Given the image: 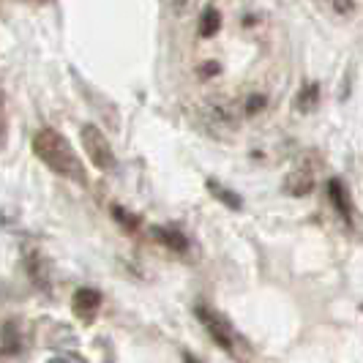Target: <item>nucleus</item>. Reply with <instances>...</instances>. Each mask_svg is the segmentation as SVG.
<instances>
[{
	"label": "nucleus",
	"mask_w": 363,
	"mask_h": 363,
	"mask_svg": "<svg viewBox=\"0 0 363 363\" xmlns=\"http://www.w3.org/2000/svg\"><path fill=\"white\" fill-rule=\"evenodd\" d=\"M30 147L36 153V159L47 169H52L55 175L77 183V186H88V169L79 159V153L74 145L55 128H38L30 140Z\"/></svg>",
	"instance_id": "f257e3e1"
},
{
	"label": "nucleus",
	"mask_w": 363,
	"mask_h": 363,
	"mask_svg": "<svg viewBox=\"0 0 363 363\" xmlns=\"http://www.w3.org/2000/svg\"><path fill=\"white\" fill-rule=\"evenodd\" d=\"M194 317H197V323L205 328V333L213 339V345L218 350H224L227 355H238V330L235 325L221 314L218 309L213 306H208V303H197L194 306Z\"/></svg>",
	"instance_id": "f03ea898"
},
{
	"label": "nucleus",
	"mask_w": 363,
	"mask_h": 363,
	"mask_svg": "<svg viewBox=\"0 0 363 363\" xmlns=\"http://www.w3.org/2000/svg\"><path fill=\"white\" fill-rule=\"evenodd\" d=\"M79 140H82V150H85L88 162H91L96 169L109 172V169H115V167H118L115 150H112V145H109L107 134H104L99 126H93V123H82V128H79Z\"/></svg>",
	"instance_id": "7ed1b4c3"
},
{
	"label": "nucleus",
	"mask_w": 363,
	"mask_h": 363,
	"mask_svg": "<svg viewBox=\"0 0 363 363\" xmlns=\"http://www.w3.org/2000/svg\"><path fill=\"white\" fill-rule=\"evenodd\" d=\"M101 303H104V295L99 287H79V290L74 292L72 298V311L77 320H82L85 325L96 320V314L101 309Z\"/></svg>",
	"instance_id": "20e7f679"
},
{
	"label": "nucleus",
	"mask_w": 363,
	"mask_h": 363,
	"mask_svg": "<svg viewBox=\"0 0 363 363\" xmlns=\"http://www.w3.org/2000/svg\"><path fill=\"white\" fill-rule=\"evenodd\" d=\"M150 235L156 238V243H162L164 249H169V252H178V255H186L189 252V238L183 230L178 227H162V224H153L150 227Z\"/></svg>",
	"instance_id": "39448f33"
},
{
	"label": "nucleus",
	"mask_w": 363,
	"mask_h": 363,
	"mask_svg": "<svg viewBox=\"0 0 363 363\" xmlns=\"http://www.w3.org/2000/svg\"><path fill=\"white\" fill-rule=\"evenodd\" d=\"M328 197L333 202V208L339 211V216L352 227V213H355V211H352V200H350V191H347L345 181L330 178V181H328Z\"/></svg>",
	"instance_id": "423d86ee"
},
{
	"label": "nucleus",
	"mask_w": 363,
	"mask_h": 363,
	"mask_svg": "<svg viewBox=\"0 0 363 363\" xmlns=\"http://www.w3.org/2000/svg\"><path fill=\"white\" fill-rule=\"evenodd\" d=\"M22 352V330L17 320H6L0 325V358H14Z\"/></svg>",
	"instance_id": "0eeeda50"
},
{
	"label": "nucleus",
	"mask_w": 363,
	"mask_h": 363,
	"mask_svg": "<svg viewBox=\"0 0 363 363\" xmlns=\"http://www.w3.org/2000/svg\"><path fill=\"white\" fill-rule=\"evenodd\" d=\"M311 191H314V178H311V172H306V169H295V172H290L284 178V194H290V197H306Z\"/></svg>",
	"instance_id": "6e6552de"
},
{
	"label": "nucleus",
	"mask_w": 363,
	"mask_h": 363,
	"mask_svg": "<svg viewBox=\"0 0 363 363\" xmlns=\"http://www.w3.org/2000/svg\"><path fill=\"white\" fill-rule=\"evenodd\" d=\"M205 189H208V191L213 194V200H218L224 208H230V211H240V208H243V197H240L238 191H233V189H227L224 183L208 178V181H205Z\"/></svg>",
	"instance_id": "1a4fd4ad"
},
{
	"label": "nucleus",
	"mask_w": 363,
	"mask_h": 363,
	"mask_svg": "<svg viewBox=\"0 0 363 363\" xmlns=\"http://www.w3.org/2000/svg\"><path fill=\"white\" fill-rule=\"evenodd\" d=\"M25 265H28V273H30V279H33V284H36L38 290H50V271H47L44 257L38 255V252H30V255L25 257Z\"/></svg>",
	"instance_id": "9d476101"
},
{
	"label": "nucleus",
	"mask_w": 363,
	"mask_h": 363,
	"mask_svg": "<svg viewBox=\"0 0 363 363\" xmlns=\"http://www.w3.org/2000/svg\"><path fill=\"white\" fill-rule=\"evenodd\" d=\"M317 104H320V85L311 82V85H306V88H301L298 99H295L298 112H311V109H317Z\"/></svg>",
	"instance_id": "9b49d317"
},
{
	"label": "nucleus",
	"mask_w": 363,
	"mask_h": 363,
	"mask_svg": "<svg viewBox=\"0 0 363 363\" xmlns=\"http://www.w3.org/2000/svg\"><path fill=\"white\" fill-rule=\"evenodd\" d=\"M218 28H221V14H218V9H205L202 11V19H200V36L202 38H213L218 33Z\"/></svg>",
	"instance_id": "f8f14e48"
},
{
	"label": "nucleus",
	"mask_w": 363,
	"mask_h": 363,
	"mask_svg": "<svg viewBox=\"0 0 363 363\" xmlns=\"http://www.w3.org/2000/svg\"><path fill=\"white\" fill-rule=\"evenodd\" d=\"M112 218H115L121 227H126L128 233H134V230H140V227H143V216L131 213V211L121 208V205H115V208H112Z\"/></svg>",
	"instance_id": "ddd939ff"
},
{
	"label": "nucleus",
	"mask_w": 363,
	"mask_h": 363,
	"mask_svg": "<svg viewBox=\"0 0 363 363\" xmlns=\"http://www.w3.org/2000/svg\"><path fill=\"white\" fill-rule=\"evenodd\" d=\"M6 140H9V118H6V96L0 91V150L6 147Z\"/></svg>",
	"instance_id": "4468645a"
},
{
	"label": "nucleus",
	"mask_w": 363,
	"mask_h": 363,
	"mask_svg": "<svg viewBox=\"0 0 363 363\" xmlns=\"http://www.w3.org/2000/svg\"><path fill=\"white\" fill-rule=\"evenodd\" d=\"M268 104V99L262 96V93H255V96H249V101H246V115H257V112H262Z\"/></svg>",
	"instance_id": "2eb2a0df"
},
{
	"label": "nucleus",
	"mask_w": 363,
	"mask_h": 363,
	"mask_svg": "<svg viewBox=\"0 0 363 363\" xmlns=\"http://www.w3.org/2000/svg\"><path fill=\"white\" fill-rule=\"evenodd\" d=\"M333 9H336L339 14H350V11L355 9V3H352V0H333Z\"/></svg>",
	"instance_id": "dca6fc26"
},
{
	"label": "nucleus",
	"mask_w": 363,
	"mask_h": 363,
	"mask_svg": "<svg viewBox=\"0 0 363 363\" xmlns=\"http://www.w3.org/2000/svg\"><path fill=\"white\" fill-rule=\"evenodd\" d=\"M183 363H202V361L194 355V352H189V350H186V352H183Z\"/></svg>",
	"instance_id": "f3484780"
},
{
	"label": "nucleus",
	"mask_w": 363,
	"mask_h": 363,
	"mask_svg": "<svg viewBox=\"0 0 363 363\" xmlns=\"http://www.w3.org/2000/svg\"><path fill=\"white\" fill-rule=\"evenodd\" d=\"M47 363H69V361H66V358H50Z\"/></svg>",
	"instance_id": "a211bd4d"
}]
</instances>
